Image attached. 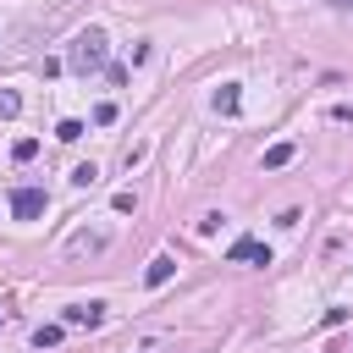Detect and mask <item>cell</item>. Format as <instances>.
<instances>
[{"mask_svg": "<svg viewBox=\"0 0 353 353\" xmlns=\"http://www.w3.org/2000/svg\"><path fill=\"white\" fill-rule=\"evenodd\" d=\"M105 50H110L105 28H83V33L72 39V55H66V66H72L77 77H88V72H105Z\"/></svg>", "mask_w": 353, "mask_h": 353, "instance_id": "6da1fadb", "label": "cell"}, {"mask_svg": "<svg viewBox=\"0 0 353 353\" xmlns=\"http://www.w3.org/2000/svg\"><path fill=\"white\" fill-rule=\"evenodd\" d=\"M44 210H50L44 188H17V193H11V215H17V221H39Z\"/></svg>", "mask_w": 353, "mask_h": 353, "instance_id": "7a4b0ae2", "label": "cell"}, {"mask_svg": "<svg viewBox=\"0 0 353 353\" xmlns=\"http://www.w3.org/2000/svg\"><path fill=\"white\" fill-rule=\"evenodd\" d=\"M61 325H105V303H72L66 314H61Z\"/></svg>", "mask_w": 353, "mask_h": 353, "instance_id": "3957f363", "label": "cell"}, {"mask_svg": "<svg viewBox=\"0 0 353 353\" xmlns=\"http://www.w3.org/2000/svg\"><path fill=\"white\" fill-rule=\"evenodd\" d=\"M171 276H176V259H171V254H154L149 270H143V287H165Z\"/></svg>", "mask_w": 353, "mask_h": 353, "instance_id": "277c9868", "label": "cell"}, {"mask_svg": "<svg viewBox=\"0 0 353 353\" xmlns=\"http://www.w3.org/2000/svg\"><path fill=\"white\" fill-rule=\"evenodd\" d=\"M226 254H232V259H254V265H270V248H265V243H254V237H237Z\"/></svg>", "mask_w": 353, "mask_h": 353, "instance_id": "5b68a950", "label": "cell"}, {"mask_svg": "<svg viewBox=\"0 0 353 353\" xmlns=\"http://www.w3.org/2000/svg\"><path fill=\"white\" fill-rule=\"evenodd\" d=\"M215 110H221V116H237V110H243V88H237V83H221V88H215Z\"/></svg>", "mask_w": 353, "mask_h": 353, "instance_id": "8992f818", "label": "cell"}, {"mask_svg": "<svg viewBox=\"0 0 353 353\" xmlns=\"http://www.w3.org/2000/svg\"><path fill=\"white\" fill-rule=\"evenodd\" d=\"M292 154H298V143H270V149H265V160H259V165H265V171H281V165H287V160H292Z\"/></svg>", "mask_w": 353, "mask_h": 353, "instance_id": "52a82bcc", "label": "cell"}, {"mask_svg": "<svg viewBox=\"0 0 353 353\" xmlns=\"http://www.w3.org/2000/svg\"><path fill=\"white\" fill-rule=\"evenodd\" d=\"M61 336H66V325H39V331H33V347L44 353V347H55Z\"/></svg>", "mask_w": 353, "mask_h": 353, "instance_id": "ba28073f", "label": "cell"}, {"mask_svg": "<svg viewBox=\"0 0 353 353\" xmlns=\"http://www.w3.org/2000/svg\"><path fill=\"white\" fill-rule=\"evenodd\" d=\"M72 182H77V188H94V182H99V165H94V160L72 165Z\"/></svg>", "mask_w": 353, "mask_h": 353, "instance_id": "9c48e42d", "label": "cell"}, {"mask_svg": "<svg viewBox=\"0 0 353 353\" xmlns=\"http://www.w3.org/2000/svg\"><path fill=\"white\" fill-rule=\"evenodd\" d=\"M17 110H22V94L17 88H0V121H11Z\"/></svg>", "mask_w": 353, "mask_h": 353, "instance_id": "30bf717a", "label": "cell"}, {"mask_svg": "<svg viewBox=\"0 0 353 353\" xmlns=\"http://www.w3.org/2000/svg\"><path fill=\"white\" fill-rule=\"evenodd\" d=\"M55 138H61V143H77V138H83V121H72V116H66V121L55 127Z\"/></svg>", "mask_w": 353, "mask_h": 353, "instance_id": "8fae6325", "label": "cell"}, {"mask_svg": "<svg viewBox=\"0 0 353 353\" xmlns=\"http://www.w3.org/2000/svg\"><path fill=\"white\" fill-rule=\"evenodd\" d=\"M33 154H39V138H17L11 143V160H33Z\"/></svg>", "mask_w": 353, "mask_h": 353, "instance_id": "7c38bea8", "label": "cell"}, {"mask_svg": "<svg viewBox=\"0 0 353 353\" xmlns=\"http://www.w3.org/2000/svg\"><path fill=\"white\" fill-rule=\"evenodd\" d=\"M110 121H116V105H110V99H105V105H94V127H110Z\"/></svg>", "mask_w": 353, "mask_h": 353, "instance_id": "4fadbf2b", "label": "cell"}, {"mask_svg": "<svg viewBox=\"0 0 353 353\" xmlns=\"http://www.w3.org/2000/svg\"><path fill=\"white\" fill-rule=\"evenodd\" d=\"M331 121H353V105H331Z\"/></svg>", "mask_w": 353, "mask_h": 353, "instance_id": "5bb4252c", "label": "cell"}, {"mask_svg": "<svg viewBox=\"0 0 353 353\" xmlns=\"http://www.w3.org/2000/svg\"><path fill=\"white\" fill-rule=\"evenodd\" d=\"M336 11H353V0H336Z\"/></svg>", "mask_w": 353, "mask_h": 353, "instance_id": "9a60e30c", "label": "cell"}, {"mask_svg": "<svg viewBox=\"0 0 353 353\" xmlns=\"http://www.w3.org/2000/svg\"><path fill=\"white\" fill-rule=\"evenodd\" d=\"M0 320H6V314H0Z\"/></svg>", "mask_w": 353, "mask_h": 353, "instance_id": "2e32d148", "label": "cell"}]
</instances>
